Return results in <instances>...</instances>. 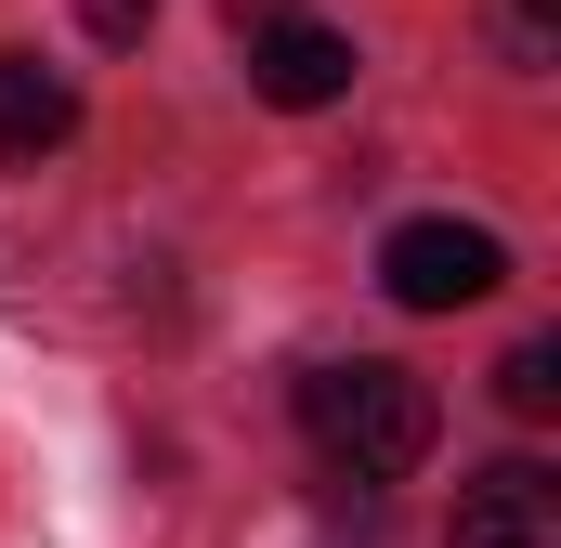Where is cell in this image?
Returning <instances> with one entry per match:
<instances>
[{"label":"cell","mask_w":561,"mask_h":548,"mask_svg":"<svg viewBox=\"0 0 561 548\" xmlns=\"http://www.w3.org/2000/svg\"><path fill=\"white\" fill-rule=\"evenodd\" d=\"M496 406H510V418H549L561 406V340H523V353L496 366Z\"/></svg>","instance_id":"cell-6"},{"label":"cell","mask_w":561,"mask_h":548,"mask_svg":"<svg viewBox=\"0 0 561 548\" xmlns=\"http://www.w3.org/2000/svg\"><path fill=\"white\" fill-rule=\"evenodd\" d=\"M66 132H79V92L39 53H0V157H53Z\"/></svg>","instance_id":"cell-5"},{"label":"cell","mask_w":561,"mask_h":548,"mask_svg":"<svg viewBox=\"0 0 561 548\" xmlns=\"http://www.w3.org/2000/svg\"><path fill=\"white\" fill-rule=\"evenodd\" d=\"M549 26H561V0H510V39L523 53H549Z\"/></svg>","instance_id":"cell-8"},{"label":"cell","mask_w":561,"mask_h":548,"mask_svg":"<svg viewBox=\"0 0 561 548\" xmlns=\"http://www.w3.org/2000/svg\"><path fill=\"white\" fill-rule=\"evenodd\" d=\"M79 26H92V39H144V26H157V0H79Z\"/></svg>","instance_id":"cell-7"},{"label":"cell","mask_w":561,"mask_h":548,"mask_svg":"<svg viewBox=\"0 0 561 548\" xmlns=\"http://www.w3.org/2000/svg\"><path fill=\"white\" fill-rule=\"evenodd\" d=\"M249 79H262V105H287V118H300V105H340V92H353V39L313 26V13H275L262 53H249Z\"/></svg>","instance_id":"cell-4"},{"label":"cell","mask_w":561,"mask_h":548,"mask_svg":"<svg viewBox=\"0 0 561 548\" xmlns=\"http://www.w3.org/2000/svg\"><path fill=\"white\" fill-rule=\"evenodd\" d=\"M496 274H510V249L483 222H392V249H379V287L405 313H470V300H496Z\"/></svg>","instance_id":"cell-2"},{"label":"cell","mask_w":561,"mask_h":548,"mask_svg":"<svg viewBox=\"0 0 561 548\" xmlns=\"http://www.w3.org/2000/svg\"><path fill=\"white\" fill-rule=\"evenodd\" d=\"M457 548H561V483L536 457H496V470L457 496Z\"/></svg>","instance_id":"cell-3"},{"label":"cell","mask_w":561,"mask_h":548,"mask_svg":"<svg viewBox=\"0 0 561 548\" xmlns=\"http://www.w3.org/2000/svg\"><path fill=\"white\" fill-rule=\"evenodd\" d=\"M300 431H313L327 470H353V483H405L444 418H431V379L353 353V366H313V379H300Z\"/></svg>","instance_id":"cell-1"}]
</instances>
